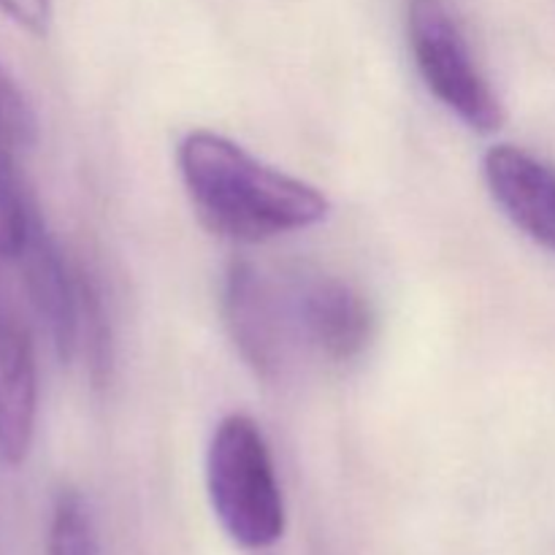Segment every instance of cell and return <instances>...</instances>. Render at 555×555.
<instances>
[{"mask_svg":"<svg viewBox=\"0 0 555 555\" xmlns=\"http://www.w3.org/2000/svg\"><path fill=\"white\" fill-rule=\"evenodd\" d=\"M76 356L85 358V366L95 385H106L112 379L114 366V341L112 325H108L106 301H103L101 285L95 276L81 266V304H79V350Z\"/></svg>","mask_w":555,"mask_h":555,"instance_id":"obj_10","label":"cell"},{"mask_svg":"<svg viewBox=\"0 0 555 555\" xmlns=\"http://www.w3.org/2000/svg\"><path fill=\"white\" fill-rule=\"evenodd\" d=\"M49 555H101L95 520L79 491L57 493L49 518Z\"/></svg>","mask_w":555,"mask_h":555,"instance_id":"obj_11","label":"cell"},{"mask_svg":"<svg viewBox=\"0 0 555 555\" xmlns=\"http://www.w3.org/2000/svg\"><path fill=\"white\" fill-rule=\"evenodd\" d=\"M488 193L524 236L555 255V166L515 144H496L482 157Z\"/></svg>","mask_w":555,"mask_h":555,"instance_id":"obj_8","label":"cell"},{"mask_svg":"<svg viewBox=\"0 0 555 555\" xmlns=\"http://www.w3.org/2000/svg\"><path fill=\"white\" fill-rule=\"evenodd\" d=\"M222 323L238 358L263 383H276L298 339L287 293L247 258H233L222 276Z\"/></svg>","mask_w":555,"mask_h":555,"instance_id":"obj_4","label":"cell"},{"mask_svg":"<svg viewBox=\"0 0 555 555\" xmlns=\"http://www.w3.org/2000/svg\"><path fill=\"white\" fill-rule=\"evenodd\" d=\"M0 11L27 33L43 36L52 20V0H0Z\"/></svg>","mask_w":555,"mask_h":555,"instance_id":"obj_12","label":"cell"},{"mask_svg":"<svg viewBox=\"0 0 555 555\" xmlns=\"http://www.w3.org/2000/svg\"><path fill=\"white\" fill-rule=\"evenodd\" d=\"M16 260L27 298L47 328L54 350L63 361H74L79 350L81 266L65 255L38 211Z\"/></svg>","mask_w":555,"mask_h":555,"instance_id":"obj_6","label":"cell"},{"mask_svg":"<svg viewBox=\"0 0 555 555\" xmlns=\"http://www.w3.org/2000/svg\"><path fill=\"white\" fill-rule=\"evenodd\" d=\"M206 493L222 531L244 551H266L285 537L287 509L271 448L244 412L215 426L206 448Z\"/></svg>","mask_w":555,"mask_h":555,"instance_id":"obj_2","label":"cell"},{"mask_svg":"<svg viewBox=\"0 0 555 555\" xmlns=\"http://www.w3.org/2000/svg\"><path fill=\"white\" fill-rule=\"evenodd\" d=\"M33 144V135L0 117V258L16 260L38 211L20 173V155Z\"/></svg>","mask_w":555,"mask_h":555,"instance_id":"obj_9","label":"cell"},{"mask_svg":"<svg viewBox=\"0 0 555 555\" xmlns=\"http://www.w3.org/2000/svg\"><path fill=\"white\" fill-rule=\"evenodd\" d=\"M406 41L423 85L477 133H496L504 103L482 74L450 0H406Z\"/></svg>","mask_w":555,"mask_h":555,"instance_id":"obj_3","label":"cell"},{"mask_svg":"<svg viewBox=\"0 0 555 555\" xmlns=\"http://www.w3.org/2000/svg\"><path fill=\"white\" fill-rule=\"evenodd\" d=\"M298 341L334 363H352L374 339V309L356 285L323 271H304L287 287Z\"/></svg>","mask_w":555,"mask_h":555,"instance_id":"obj_5","label":"cell"},{"mask_svg":"<svg viewBox=\"0 0 555 555\" xmlns=\"http://www.w3.org/2000/svg\"><path fill=\"white\" fill-rule=\"evenodd\" d=\"M177 166L195 215L231 242L260 244L307 231L331 211L323 190L258 160L215 130H190L179 141Z\"/></svg>","mask_w":555,"mask_h":555,"instance_id":"obj_1","label":"cell"},{"mask_svg":"<svg viewBox=\"0 0 555 555\" xmlns=\"http://www.w3.org/2000/svg\"><path fill=\"white\" fill-rule=\"evenodd\" d=\"M38 417V363L30 328L0 285V461L20 466L33 448Z\"/></svg>","mask_w":555,"mask_h":555,"instance_id":"obj_7","label":"cell"}]
</instances>
